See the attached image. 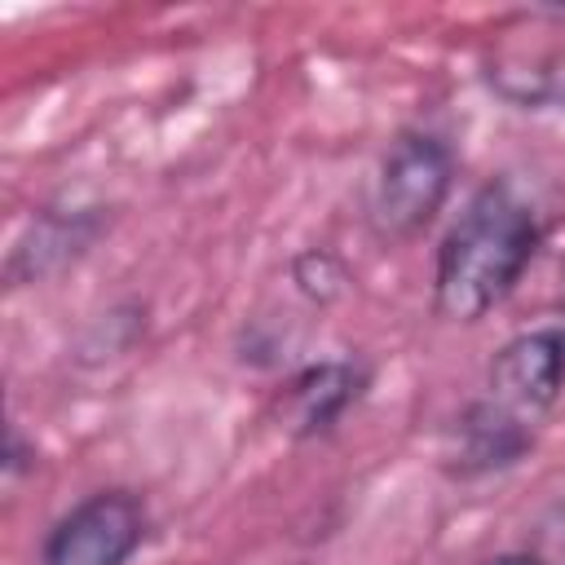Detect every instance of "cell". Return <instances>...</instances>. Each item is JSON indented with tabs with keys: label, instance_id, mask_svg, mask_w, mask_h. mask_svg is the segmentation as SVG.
Segmentation results:
<instances>
[{
	"label": "cell",
	"instance_id": "6da1fadb",
	"mask_svg": "<svg viewBox=\"0 0 565 565\" xmlns=\"http://www.w3.org/2000/svg\"><path fill=\"white\" fill-rule=\"evenodd\" d=\"M543 243L534 203L508 181H486L446 230L433 269V305L450 322H481L512 296Z\"/></svg>",
	"mask_w": 565,
	"mask_h": 565
},
{
	"label": "cell",
	"instance_id": "7a4b0ae2",
	"mask_svg": "<svg viewBox=\"0 0 565 565\" xmlns=\"http://www.w3.org/2000/svg\"><path fill=\"white\" fill-rule=\"evenodd\" d=\"M455 185V150L428 132L406 128L388 141L371 185V230L384 243L419 238L446 207Z\"/></svg>",
	"mask_w": 565,
	"mask_h": 565
},
{
	"label": "cell",
	"instance_id": "3957f363",
	"mask_svg": "<svg viewBox=\"0 0 565 565\" xmlns=\"http://www.w3.org/2000/svg\"><path fill=\"white\" fill-rule=\"evenodd\" d=\"M146 530L150 512L132 490H93L53 521L40 543V565H128Z\"/></svg>",
	"mask_w": 565,
	"mask_h": 565
},
{
	"label": "cell",
	"instance_id": "277c9868",
	"mask_svg": "<svg viewBox=\"0 0 565 565\" xmlns=\"http://www.w3.org/2000/svg\"><path fill=\"white\" fill-rule=\"evenodd\" d=\"M565 393V322L512 335L490 362V397L521 419L547 415Z\"/></svg>",
	"mask_w": 565,
	"mask_h": 565
},
{
	"label": "cell",
	"instance_id": "5b68a950",
	"mask_svg": "<svg viewBox=\"0 0 565 565\" xmlns=\"http://www.w3.org/2000/svg\"><path fill=\"white\" fill-rule=\"evenodd\" d=\"M366 388V371L349 358H327V362H313L305 371H296L278 402H274V415H278V428L291 433V437H322L331 433L344 411L362 397Z\"/></svg>",
	"mask_w": 565,
	"mask_h": 565
},
{
	"label": "cell",
	"instance_id": "8992f818",
	"mask_svg": "<svg viewBox=\"0 0 565 565\" xmlns=\"http://www.w3.org/2000/svg\"><path fill=\"white\" fill-rule=\"evenodd\" d=\"M530 446H534V424L521 419L516 411L499 406L494 397H481V402H472V406L455 419L450 446H446V468H450V477L503 472V468H512Z\"/></svg>",
	"mask_w": 565,
	"mask_h": 565
},
{
	"label": "cell",
	"instance_id": "52a82bcc",
	"mask_svg": "<svg viewBox=\"0 0 565 565\" xmlns=\"http://www.w3.org/2000/svg\"><path fill=\"white\" fill-rule=\"evenodd\" d=\"M97 234H102V212L97 207H71V212L49 207V212L31 216L26 234L13 243L9 265H4L9 287L40 282V278L66 269L75 256H84L93 247Z\"/></svg>",
	"mask_w": 565,
	"mask_h": 565
},
{
	"label": "cell",
	"instance_id": "ba28073f",
	"mask_svg": "<svg viewBox=\"0 0 565 565\" xmlns=\"http://www.w3.org/2000/svg\"><path fill=\"white\" fill-rule=\"evenodd\" d=\"M291 278H296V287H300L309 300H318V305L335 300V296L344 291V282H349L344 265H340L331 252H322V247L300 252V256L291 260Z\"/></svg>",
	"mask_w": 565,
	"mask_h": 565
},
{
	"label": "cell",
	"instance_id": "9c48e42d",
	"mask_svg": "<svg viewBox=\"0 0 565 565\" xmlns=\"http://www.w3.org/2000/svg\"><path fill=\"white\" fill-rule=\"evenodd\" d=\"M530 552L543 561V565H565V503L547 508L534 525V543Z\"/></svg>",
	"mask_w": 565,
	"mask_h": 565
},
{
	"label": "cell",
	"instance_id": "30bf717a",
	"mask_svg": "<svg viewBox=\"0 0 565 565\" xmlns=\"http://www.w3.org/2000/svg\"><path fill=\"white\" fill-rule=\"evenodd\" d=\"M26 468H31V463L22 459V433H18V428H9V450H4V481H18Z\"/></svg>",
	"mask_w": 565,
	"mask_h": 565
},
{
	"label": "cell",
	"instance_id": "8fae6325",
	"mask_svg": "<svg viewBox=\"0 0 565 565\" xmlns=\"http://www.w3.org/2000/svg\"><path fill=\"white\" fill-rule=\"evenodd\" d=\"M481 565H543L530 547H512V552H499V556H490V561H481Z\"/></svg>",
	"mask_w": 565,
	"mask_h": 565
}]
</instances>
